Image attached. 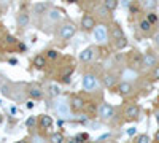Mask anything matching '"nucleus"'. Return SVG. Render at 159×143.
Masks as SVG:
<instances>
[{
  "label": "nucleus",
  "instance_id": "obj_9",
  "mask_svg": "<svg viewBox=\"0 0 159 143\" xmlns=\"http://www.w3.org/2000/svg\"><path fill=\"white\" fill-rule=\"evenodd\" d=\"M126 116H127L129 119H135L137 116H139V107H135V105L127 107L126 108Z\"/></svg>",
  "mask_w": 159,
  "mask_h": 143
},
{
  "label": "nucleus",
  "instance_id": "obj_6",
  "mask_svg": "<svg viewBox=\"0 0 159 143\" xmlns=\"http://www.w3.org/2000/svg\"><path fill=\"white\" fill-rule=\"evenodd\" d=\"M156 56L154 54H151V53H147L143 56V59H142V64H143V67H154L156 65Z\"/></svg>",
  "mask_w": 159,
  "mask_h": 143
},
{
  "label": "nucleus",
  "instance_id": "obj_37",
  "mask_svg": "<svg viewBox=\"0 0 159 143\" xmlns=\"http://www.w3.org/2000/svg\"><path fill=\"white\" fill-rule=\"evenodd\" d=\"M27 108H34V100H29L27 102Z\"/></svg>",
  "mask_w": 159,
  "mask_h": 143
},
{
  "label": "nucleus",
  "instance_id": "obj_12",
  "mask_svg": "<svg viewBox=\"0 0 159 143\" xmlns=\"http://www.w3.org/2000/svg\"><path fill=\"white\" fill-rule=\"evenodd\" d=\"M48 18H49L51 21H59V19L62 18V11L57 10V8H52V10L48 13Z\"/></svg>",
  "mask_w": 159,
  "mask_h": 143
},
{
  "label": "nucleus",
  "instance_id": "obj_11",
  "mask_svg": "<svg viewBox=\"0 0 159 143\" xmlns=\"http://www.w3.org/2000/svg\"><path fill=\"white\" fill-rule=\"evenodd\" d=\"M119 92H121L123 96H129V94L132 92V86H130V83L124 81V83L119 84Z\"/></svg>",
  "mask_w": 159,
  "mask_h": 143
},
{
  "label": "nucleus",
  "instance_id": "obj_10",
  "mask_svg": "<svg viewBox=\"0 0 159 143\" xmlns=\"http://www.w3.org/2000/svg\"><path fill=\"white\" fill-rule=\"evenodd\" d=\"M151 29H153V24H151L147 18L140 21V30H142L143 34H150V32H151Z\"/></svg>",
  "mask_w": 159,
  "mask_h": 143
},
{
  "label": "nucleus",
  "instance_id": "obj_8",
  "mask_svg": "<svg viewBox=\"0 0 159 143\" xmlns=\"http://www.w3.org/2000/svg\"><path fill=\"white\" fill-rule=\"evenodd\" d=\"M92 56H94V49H92V48H86V49H83L81 53H80V59H81L83 62L91 60Z\"/></svg>",
  "mask_w": 159,
  "mask_h": 143
},
{
  "label": "nucleus",
  "instance_id": "obj_30",
  "mask_svg": "<svg viewBox=\"0 0 159 143\" xmlns=\"http://www.w3.org/2000/svg\"><path fill=\"white\" fill-rule=\"evenodd\" d=\"M153 80H159V65H154V70H153Z\"/></svg>",
  "mask_w": 159,
  "mask_h": 143
},
{
  "label": "nucleus",
  "instance_id": "obj_7",
  "mask_svg": "<svg viewBox=\"0 0 159 143\" xmlns=\"http://www.w3.org/2000/svg\"><path fill=\"white\" fill-rule=\"evenodd\" d=\"M81 25H83L84 29H94V27H96V21H94V18H92V16L86 15V16H83V19H81Z\"/></svg>",
  "mask_w": 159,
  "mask_h": 143
},
{
  "label": "nucleus",
  "instance_id": "obj_26",
  "mask_svg": "<svg viewBox=\"0 0 159 143\" xmlns=\"http://www.w3.org/2000/svg\"><path fill=\"white\" fill-rule=\"evenodd\" d=\"M88 138H89V135H88V134H78V135H75V138H73V140H75L76 143H80V141H83V140L86 141Z\"/></svg>",
  "mask_w": 159,
  "mask_h": 143
},
{
  "label": "nucleus",
  "instance_id": "obj_4",
  "mask_svg": "<svg viewBox=\"0 0 159 143\" xmlns=\"http://www.w3.org/2000/svg\"><path fill=\"white\" fill-rule=\"evenodd\" d=\"M96 86H97V80H96L94 75L88 73V75L83 76V87H84L86 91H92Z\"/></svg>",
  "mask_w": 159,
  "mask_h": 143
},
{
  "label": "nucleus",
  "instance_id": "obj_5",
  "mask_svg": "<svg viewBox=\"0 0 159 143\" xmlns=\"http://www.w3.org/2000/svg\"><path fill=\"white\" fill-rule=\"evenodd\" d=\"M94 38L97 42H105L107 40V29H105V25L94 27Z\"/></svg>",
  "mask_w": 159,
  "mask_h": 143
},
{
  "label": "nucleus",
  "instance_id": "obj_1",
  "mask_svg": "<svg viewBox=\"0 0 159 143\" xmlns=\"http://www.w3.org/2000/svg\"><path fill=\"white\" fill-rule=\"evenodd\" d=\"M54 110H56V113L61 116V118H64V119L70 118V108H69V105H67V102H65V100H59L56 103Z\"/></svg>",
  "mask_w": 159,
  "mask_h": 143
},
{
  "label": "nucleus",
  "instance_id": "obj_19",
  "mask_svg": "<svg viewBox=\"0 0 159 143\" xmlns=\"http://www.w3.org/2000/svg\"><path fill=\"white\" fill-rule=\"evenodd\" d=\"M142 5H143V8H147V10H154L157 2H156V0H143Z\"/></svg>",
  "mask_w": 159,
  "mask_h": 143
},
{
  "label": "nucleus",
  "instance_id": "obj_33",
  "mask_svg": "<svg viewBox=\"0 0 159 143\" xmlns=\"http://www.w3.org/2000/svg\"><path fill=\"white\" fill-rule=\"evenodd\" d=\"M56 57H57L56 51H48V59H56Z\"/></svg>",
  "mask_w": 159,
  "mask_h": 143
},
{
  "label": "nucleus",
  "instance_id": "obj_17",
  "mask_svg": "<svg viewBox=\"0 0 159 143\" xmlns=\"http://www.w3.org/2000/svg\"><path fill=\"white\" fill-rule=\"evenodd\" d=\"M121 37H124V32L121 30V27H113V30H111L113 40H118V38H121Z\"/></svg>",
  "mask_w": 159,
  "mask_h": 143
},
{
  "label": "nucleus",
  "instance_id": "obj_38",
  "mask_svg": "<svg viewBox=\"0 0 159 143\" xmlns=\"http://www.w3.org/2000/svg\"><path fill=\"white\" fill-rule=\"evenodd\" d=\"M154 140H156V141H159V131L154 134Z\"/></svg>",
  "mask_w": 159,
  "mask_h": 143
},
{
  "label": "nucleus",
  "instance_id": "obj_29",
  "mask_svg": "<svg viewBox=\"0 0 159 143\" xmlns=\"http://www.w3.org/2000/svg\"><path fill=\"white\" fill-rule=\"evenodd\" d=\"M137 141H139V143H148V141H150V137L145 135V134H143V135H139V137H137Z\"/></svg>",
  "mask_w": 159,
  "mask_h": 143
},
{
  "label": "nucleus",
  "instance_id": "obj_22",
  "mask_svg": "<svg viewBox=\"0 0 159 143\" xmlns=\"http://www.w3.org/2000/svg\"><path fill=\"white\" fill-rule=\"evenodd\" d=\"M103 83H105V86L111 87V86L115 84V76H111V75H107V76L103 78Z\"/></svg>",
  "mask_w": 159,
  "mask_h": 143
},
{
  "label": "nucleus",
  "instance_id": "obj_42",
  "mask_svg": "<svg viewBox=\"0 0 159 143\" xmlns=\"http://www.w3.org/2000/svg\"><path fill=\"white\" fill-rule=\"evenodd\" d=\"M156 121H157V124H159V111L156 113Z\"/></svg>",
  "mask_w": 159,
  "mask_h": 143
},
{
  "label": "nucleus",
  "instance_id": "obj_28",
  "mask_svg": "<svg viewBox=\"0 0 159 143\" xmlns=\"http://www.w3.org/2000/svg\"><path fill=\"white\" fill-rule=\"evenodd\" d=\"M123 76L126 78V80H132V78H135L137 75H135V72H132V70H126V72L123 73Z\"/></svg>",
  "mask_w": 159,
  "mask_h": 143
},
{
  "label": "nucleus",
  "instance_id": "obj_2",
  "mask_svg": "<svg viewBox=\"0 0 159 143\" xmlns=\"http://www.w3.org/2000/svg\"><path fill=\"white\" fill-rule=\"evenodd\" d=\"M76 29H75V24L72 22H67V24H64L62 27H61V38H64V40H69V38H72L75 35Z\"/></svg>",
  "mask_w": 159,
  "mask_h": 143
},
{
  "label": "nucleus",
  "instance_id": "obj_3",
  "mask_svg": "<svg viewBox=\"0 0 159 143\" xmlns=\"http://www.w3.org/2000/svg\"><path fill=\"white\" fill-rule=\"evenodd\" d=\"M99 114L102 116L103 119H110V118H113V114H115V108L111 105H108V103H102V105L99 107Z\"/></svg>",
  "mask_w": 159,
  "mask_h": 143
},
{
  "label": "nucleus",
  "instance_id": "obj_43",
  "mask_svg": "<svg viewBox=\"0 0 159 143\" xmlns=\"http://www.w3.org/2000/svg\"><path fill=\"white\" fill-rule=\"evenodd\" d=\"M2 2H3V3H7V2H8V0H2Z\"/></svg>",
  "mask_w": 159,
  "mask_h": 143
},
{
  "label": "nucleus",
  "instance_id": "obj_15",
  "mask_svg": "<svg viewBox=\"0 0 159 143\" xmlns=\"http://www.w3.org/2000/svg\"><path fill=\"white\" fill-rule=\"evenodd\" d=\"M103 7L107 8V11H113V10H116V7H118V0H105Z\"/></svg>",
  "mask_w": 159,
  "mask_h": 143
},
{
  "label": "nucleus",
  "instance_id": "obj_35",
  "mask_svg": "<svg viewBox=\"0 0 159 143\" xmlns=\"http://www.w3.org/2000/svg\"><path fill=\"white\" fill-rule=\"evenodd\" d=\"M123 7H130V0H123Z\"/></svg>",
  "mask_w": 159,
  "mask_h": 143
},
{
  "label": "nucleus",
  "instance_id": "obj_27",
  "mask_svg": "<svg viewBox=\"0 0 159 143\" xmlns=\"http://www.w3.org/2000/svg\"><path fill=\"white\" fill-rule=\"evenodd\" d=\"M51 141H54V143H61V141H64V137H62L61 134H52V135H51Z\"/></svg>",
  "mask_w": 159,
  "mask_h": 143
},
{
  "label": "nucleus",
  "instance_id": "obj_36",
  "mask_svg": "<svg viewBox=\"0 0 159 143\" xmlns=\"http://www.w3.org/2000/svg\"><path fill=\"white\" fill-rule=\"evenodd\" d=\"M154 43L159 46V34H156V35H154Z\"/></svg>",
  "mask_w": 159,
  "mask_h": 143
},
{
  "label": "nucleus",
  "instance_id": "obj_25",
  "mask_svg": "<svg viewBox=\"0 0 159 143\" xmlns=\"http://www.w3.org/2000/svg\"><path fill=\"white\" fill-rule=\"evenodd\" d=\"M49 96H52V97L59 96V87H57L56 84H51V86H49Z\"/></svg>",
  "mask_w": 159,
  "mask_h": 143
},
{
  "label": "nucleus",
  "instance_id": "obj_14",
  "mask_svg": "<svg viewBox=\"0 0 159 143\" xmlns=\"http://www.w3.org/2000/svg\"><path fill=\"white\" fill-rule=\"evenodd\" d=\"M34 65L38 67V69H43V67L46 65V59H45L43 56H35V59H34Z\"/></svg>",
  "mask_w": 159,
  "mask_h": 143
},
{
  "label": "nucleus",
  "instance_id": "obj_40",
  "mask_svg": "<svg viewBox=\"0 0 159 143\" xmlns=\"http://www.w3.org/2000/svg\"><path fill=\"white\" fill-rule=\"evenodd\" d=\"M19 49H21V51H25V45L21 43V45H19Z\"/></svg>",
  "mask_w": 159,
  "mask_h": 143
},
{
  "label": "nucleus",
  "instance_id": "obj_16",
  "mask_svg": "<svg viewBox=\"0 0 159 143\" xmlns=\"http://www.w3.org/2000/svg\"><path fill=\"white\" fill-rule=\"evenodd\" d=\"M18 24L21 25V27H25V25L29 24V15H25V13H21V15L18 16Z\"/></svg>",
  "mask_w": 159,
  "mask_h": 143
},
{
  "label": "nucleus",
  "instance_id": "obj_32",
  "mask_svg": "<svg viewBox=\"0 0 159 143\" xmlns=\"http://www.w3.org/2000/svg\"><path fill=\"white\" fill-rule=\"evenodd\" d=\"M34 124H35V116H30V118L25 121V126H29V127H30V126H34Z\"/></svg>",
  "mask_w": 159,
  "mask_h": 143
},
{
  "label": "nucleus",
  "instance_id": "obj_13",
  "mask_svg": "<svg viewBox=\"0 0 159 143\" xmlns=\"http://www.w3.org/2000/svg\"><path fill=\"white\" fill-rule=\"evenodd\" d=\"M84 107V100L81 99V97H73V100H72V108L73 110H81Z\"/></svg>",
  "mask_w": 159,
  "mask_h": 143
},
{
  "label": "nucleus",
  "instance_id": "obj_34",
  "mask_svg": "<svg viewBox=\"0 0 159 143\" xmlns=\"http://www.w3.org/2000/svg\"><path fill=\"white\" fill-rule=\"evenodd\" d=\"M8 45H13V43H16V40H15V37H11V35H8L7 37V40H5Z\"/></svg>",
  "mask_w": 159,
  "mask_h": 143
},
{
  "label": "nucleus",
  "instance_id": "obj_21",
  "mask_svg": "<svg viewBox=\"0 0 159 143\" xmlns=\"http://www.w3.org/2000/svg\"><path fill=\"white\" fill-rule=\"evenodd\" d=\"M42 89H40V87H32L30 89V97L32 99H40V97H42Z\"/></svg>",
  "mask_w": 159,
  "mask_h": 143
},
{
  "label": "nucleus",
  "instance_id": "obj_31",
  "mask_svg": "<svg viewBox=\"0 0 159 143\" xmlns=\"http://www.w3.org/2000/svg\"><path fill=\"white\" fill-rule=\"evenodd\" d=\"M135 134H137V129H135V127H129V129H127V135H129V137H134Z\"/></svg>",
  "mask_w": 159,
  "mask_h": 143
},
{
  "label": "nucleus",
  "instance_id": "obj_39",
  "mask_svg": "<svg viewBox=\"0 0 159 143\" xmlns=\"http://www.w3.org/2000/svg\"><path fill=\"white\" fill-rule=\"evenodd\" d=\"M16 62H18L16 59H10V64H11V65H15V64H16Z\"/></svg>",
  "mask_w": 159,
  "mask_h": 143
},
{
  "label": "nucleus",
  "instance_id": "obj_18",
  "mask_svg": "<svg viewBox=\"0 0 159 143\" xmlns=\"http://www.w3.org/2000/svg\"><path fill=\"white\" fill-rule=\"evenodd\" d=\"M40 124H42V127H43V129L51 127V124H52L51 116H42V121H40Z\"/></svg>",
  "mask_w": 159,
  "mask_h": 143
},
{
  "label": "nucleus",
  "instance_id": "obj_20",
  "mask_svg": "<svg viewBox=\"0 0 159 143\" xmlns=\"http://www.w3.org/2000/svg\"><path fill=\"white\" fill-rule=\"evenodd\" d=\"M34 11L37 13V15H42V13H45V11H46V5H45V3H42V2H38V3H35Z\"/></svg>",
  "mask_w": 159,
  "mask_h": 143
},
{
  "label": "nucleus",
  "instance_id": "obj_23",
  "mask_svg": "<svg viewBox=\"0 0 159 143\" xmlns=\"http://www.w3.org/2000/svg\"><path fill=\"white\" fill-rule=\"evenodd\" d=\"M126 45H127L126 37H121V38H118V40H116V48H118V49H123Z\"/></svg>",
  "mask_w": 159,
  "mask_h": 143
},
{
  "label": "nucleus",
  "instance_id": "obj_41",
  "mask_svg": "<svg viewBox=\"0 0 159 143\" xmlns=\"http://www.w3.org/2000/svg\"><path fill=\"white\" fill-rule=\"evenodd\" d=\"M67 2H69V3H76L78 0H67Z\"/></svg>",
  "mask_w": 159,
  "mask_h": 143
},
{
  "label": "nucleus",
  "instance_id": "obj_24",
  "mask_svg": "<svg viewBox=\"0 0 159 143\" xmlns=\"http://www.w3.org/2000/svg\"><path fill=\"white\" fill-rule=\"evenodd\" d=\"M147 19L154 25V24H157V16H156V13H153V11H150L148 15H147Z\"/></svg>",
  "mask_w": 159,
  "mask_h": 143
}]
</instances>
